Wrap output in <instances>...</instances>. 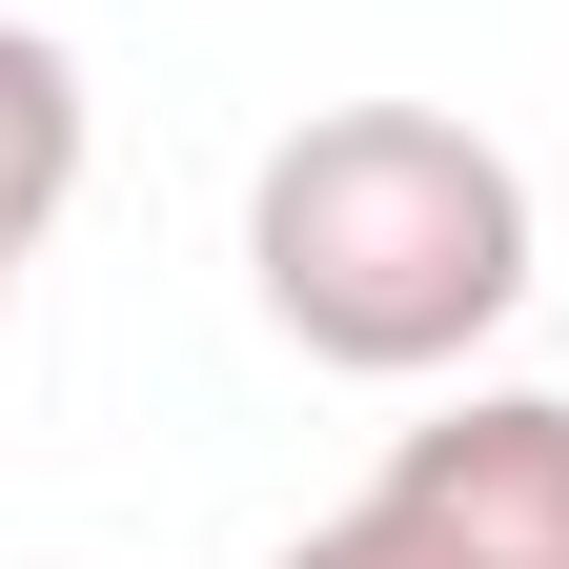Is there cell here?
Returning a JSON list of instances; mask_svg holds the SVG:
<instances>
[{
	"label": "cell",
	"instance_id": "7a4b0ae2",
	"mask_svg": "<svg viewBox=\"0 0 569 569\" xmlns=\"http://www.w3.org/2000/svg\"><path fill=\"white\" fill-rule=\"evenodd\" d=\"M264 569H569V387H468Z\"/></svg>",
	"mask_w": 569,
	"mask_h": 569
},
{
	"label": "cell",
	"instance_id": "3957f363",
	"mask_svg": "<svg viewBox=\"0 0 569 569\" xmlns=\"http://www.w3.org/2000/svg\"><path fill=\"white\" fill-rule=\"evenodd\" d=\"M61 203H82V61L0 0V326H21V264L61 244Z\"/></svg>",
	"mask_w": 569,
	"mask_h": 569
},
{
	"label": "cell",
	"instance_id": "6da1fadb",
	"mask_svg": "<svg viewBox=\"0 0 569 569\" xmlns=\"http://www.w3.org/2000/svg\"><path fill=\"white\" fill-rule=\"evenodd\" d=\"M549 284V203L468 102H306L244 163V306L346 387H468Z\"/></svg>",
	"mask_w": 569,
	"mask_h": 569
}]
</instances>
